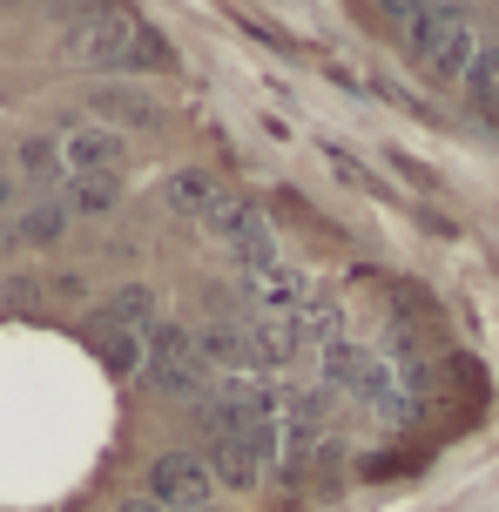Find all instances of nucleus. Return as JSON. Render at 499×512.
<instances>
[{
	"mask_svg": "<svg viewBox=\"0 0 499 512\" xmlns=\"http://www.w3.org/2000/svg\"><path fill=\"white\" fill-rule=\"evenodd\" d=\"M0 209H7V176H0Z\"/></svg>",
	"mask_w": 499,
	"mask_h": 512,
	"instance_id": "24",
	"label": "nucleus"
},
{
	"mask_svg": "<svg viewBox=\"0 0 499 512\" xmlns=\"http://www.w3.org/2000/svg\"><path fill=\"white\" fill-rule=\"evenodd\" d=\"M243 290L263 304V317H290V310L311 304V283H304V270H290V263H257V270H243Z\"/></svg>",
	"mask_w": 499,
	"mask_h": 512,
	"instance_id": "6",
	"label": "nucleus"
},
{
	"mask_svg": "<svg viewBox=\"0 0 499 512\" xmlns=\"http://www.w3.org/2000/svg\"><path fill=\"white\" fill-rule=\"evenodd\" d=\"M129 48H135L129 14H108V21H61V61H68V68L115 75V68H129Z\"/></svg>",
	"mask_w": 499,
	"mask_h": 512,
	"instance_id": "2",
	"label": "nucleus"
},
{
	"mask_svg": "<svg viewBox=\"0 0 499 512\" xmlns=\"http://www.w3.org/2000/svg\"><path fill=\"white\" fill-rule=\"evenodd\" d=\"M68 512H102V506H95V499H75V506H68Z\"/></svg>",
	"mask_w": 499,
	"mask_h": 512,
	"instance_id": "23",
	"label": "nucleus"
},
{
	"mask_svg": "<svg viewBox=\"0 0 499 512\" xmlns=\"http://www.w3.org/2000/svg\"><path fill=\"white\" fill-rule=\"evenodd\" d=\"M54 14L61 21H108V14H129V0H61Z\"/></svg>",
	"mask_w": 499,
	"mask_h": 512,
	"instance_id": "20",
	"label": "nucleus"
},
{
	"mask_svg": "<svg viewBox=\"0 0 499 512\" xmlns=\"http://www.w3.org/2000/svg\"><path fill=\"white\" fill-rule=\"evenodd\" d=\"M142 499H156L162 512H210L216 479H210V465H203V452H162V459L149 465Z\"/></svg>",
	"mask_w": 499,
	"mask_h": 512,
	"instance_id": "3",
	"label": "nucleus"
},
{
	"mask_svg": "<svg viewBox=\"0 0 499 512\" xmlns=\"http://www.w3.org/2000/svg\"><path fill=\"white\" fill-rule=\"evenodd\" d=\"M419 7H425V0H378V14H385V21H398V27L412 21V14H419Z\"/></svg>",
	"mask_w": 499,
	"mask_h": 512,
	"instance_id": "21",
	"label": "nucleus"
},
{
	"mask_svg": "<svg viewBox=\"0 0 499 512\" xmlns=\"http://www.w3.org/2000/svg\"><path fill=\"white\" fill-rule=\"evenodd\" d=\"M203 230H210V243H223V250L237 256V270H257V263H270V256H277L263 209L243 203V196H216V209L203 216Z\"/></svg>",
	"mask_w": 499,
	"mask_h": 512,
	"instance_id": "4",
	"label": "nucleus"
},
{
	"mask_svg": "<svg viewBox=\"0 0 499 512\" xmlns=\"http://www.w3.org/2000/svg\"><path fill=\"white\" fill-rule=\"evenodd\" d=\"M365 351H358V344H344V337H338V344H324V391H351V384H358V378H365Z\"/></svg>",
	"mask_w": 499,
	"mask_h": 512,
	"instance_id": "17",
	"label": "nucleus"
},
{
	"mask_svg": "<svg viewBox=\"0 0 499 512\" xmlns=\"http://www.w3.org/2000/svg\"><path fill=\"white\" fill-rule=\"evenodd\" d=\"M115 512H162V506H156V499H142V492H135V499H122Z\"/></svg>",
	"mask_w": 499,
	"mask_h": 512,
	"instance_id": "22",
	"label": "nucleus"
},
{
	"mask_svg": "<svg viewBox=\"0 0 499 512\" xmlns=\"http://www.w3.org/2000/svg\"><path fill=\"white\" fill-rule=\"evenodd\" d=\"M68 223H75V216H68V203H61V196H41V203L21 216V230H14V236H21L27 250H54V243L68 236Z\"/></svg>",
	"mask_w": 499,
	"mask_h": 512,
	"instance_id": "12",
	"label": "nucleus"
},
{
	"mask_svg": "<svg viewBox=\"0 0 499 512\" xmlns=\"http://www.w3.org/2000/svg\"><path fill=\"white\" fill-rule=\"evenodd\" d=\"M203 465H210V479H216V492H257V479H263V465L243 452L237 438H223V445H210L203 452Z\"/></svg>",
	"mask_w": 499,
	"mask_h": 512,
	"instance_id": "11",
	"label": "nucleus"
},
{
	"mask_svg": "<svg viewBox=\"0 0 499 512\" xmlns=\"http://www.w3.org/2000/svg\"><path fill=\"white\" fill-rule=\"evenodd\" d=\"M210 512H216V506H210Z\"/></svg>",
	"mask_w": 499,
	"mask_h": 512,
	"instance_id": "26",
	"label": "nucleus"
},
{
	"mask_svg": "<svg viewBox=\"0 0 499 512\" xmlns=\"http://www.w3.org/2000/svg\"><path fill=\"white\" fill-rule=\"evenodd\" d=\"M135 378L149 384V391H156V398H169V405H203V398H210L216 391V378L210 371H203V364H162V358H142V371H135Z\"/></svg>",
	"mask_w": 499,
	"mask_h": 512,
	"instance_id": "7",
	"label": "nucleus"
},
{
	"mask_svg": "<svg viewBox=\"0 0 499 512\" xmlns=\"http://www.w3.org/2000/svg\"><path fill=\"white\" fill-rule=\"evenodd\" d=\"M129 68H142V75H162V68H176V48H169V41H162L156 27H135Z\"/></svg>",
	"mask_w": 499,
	"mask_h": 512,
	"instance_id": "18",
	"label": "nucleus"
},
{
	"mask_svg": "<svg viewBox=\"0 0 499 512\" xmlns=\"http://www.w3.org/2000/svg\"><path fill=\"white\" fill-rule=\"evenodd\" d=\"M405 48L419 61L432 81H466L479 54V34H473V7H459V0H425L419 14L405 21Z\"/></svg>",
	"mask_w": 499,
	"mask_h": 512,
	"instance_id": "1",
	"label": "nucleus"
},
{
	"mask_svg": "<svg viewBox=\"0 0 499 512\" xmlns=\"http://www.w3.org/2000/svg\"><path fill=\"white\" fill-rule=\"evenodd\" d=\"M61 169H68V176H95V182H122L129 142H122L108 122H75L68 142H61Z\"/></svg>",
	"mask_w": 499,
	"mask_h": 512,
	"instance_id": "5",
	"label": "nucleus"
},
{
	"mask_svg": "<svg viewBox=\"0 0 499 512\" xmlns=\"http://www.w3.org/2000/svg\"><path fill=\"white\" fill-rule=\"evenodd\" d=\"M162 196H169V209H176V216L203 223V216L216 209V196H223V189H216V176H210V169H169Z\"/></svg>",
	"mask_w": 499,
	"mask_h": 512,
	"instance_id": "9",
	"label": "nucleus"
},
{
	"mask_svg": "<svg viewBox=\"0 0 499 512\" xmlns=\"http://www.w3.org/2000/svg\"><path fill=\"white\" fill-rule=\"evenodd\" d=\"M115 196H122V182H95V176H68V182H61L68 216H108V209H115Z\"/></svg>",
	"mask_w": 499,
	"mask_h": 512,
	"instance_id": "14",
	"label": "nucleus"
},
{
	"mask_svg": "<svg viewBox=\"0 0 499 512\" xmlns=\"http://www.w3.org/2000/svg\"><path fill=\"white\" fill-rule=\"evenodd\" d=\"M149 317H162L149 283H122V290L108 297V310H102V324H115V331H142Z\"/></svg>",
	"mask_w": 499,
	"mask_h": 512,
	"instance_id": "13",
	"label": "nucleus"
},
{
	"mask_svg": "<svg viewBox=\"0 0 499 512\" xmlns=\"http://www.w3.org/2000/svg\"><path fill=\"white\" fill-rule=\"evenodd\" d=\"M135 344H142V358L196 364V331H189V324H176V317H149V324L135 331Z\"/></svg>",
	"mask_w": 499,
	"mask_h": 512,
	"instance_id": "10",
	"label": "nucleus"
},
{
	"mask_svg": "<svg viewBox=\"0 0 499 512\" xmlns=\"http://www.w3.org/2000/svg\"><path fill=\"white\" fill-rule=\"evenodd\" d=\"M88 108H95V115H115V135H122V128H162V108L149 102L142 88H122V81L95 88V95H88Z\"/></svg>",
	"mask_w": 499,
	"mask_h": 512,
	"instance_id": "8",
	"label": "nucleus"
},
{
	"mask_svg": "<svg viewBox=\"0 0 499 512\" xmlns=\"http://www.w3.org/2000/svg\"><path fill=\"white\" fill-rule=\"evenodd\" d=\"M21 176L27 182H68V169H61V142H54V135H27L21 142Z\"/></svg>",
	"mask_w": 499,
	"mask_h": 512,
	"instance_id": "16",
	"label": "nucleus"
},
{
	"mask_svg": "<svg viewBox=\"0 0 499 512\" xmlns=\"http://www.w3.org/2000/svg\"><path fill=\"white\" fill-rule=\"evenodd\" d=\"M102 364H108V371H122V378H135V371H142V344H135V331L102 324Z\"/></svg>",
	"mask_w": 499,
	"mask_h": 512,
	"instance_id": "19",
	"label": "nucleus"
},
{
	"mask_svg": "<svg viewBox=\"0 0 499 512\" xmlns=\"http://www.w3.org/2000/svg\"><path fill=\"white\" fill-rule=\"evenodd\" d=\"M466 95H473L479 115H493V122H499V48L473 54V68H466Z\"/></svg>",
	"mask_w": 499,
	"mask_h": 512,
	"instance_id": "15",
	"label": "nucleus"
},
{
	"mask_svg": "<svg viewBox=\"0 0 499 512\" xmlns=\"http://www.w3.org/2000/svg\"><path fill=\"white\" fill-rule=\"evenodd\" d=\"M7 7H34V0H7Z\"/></svg>",
	"mask_w": 499,
	"mask_h": 512,
	"instance_id": "25",
	"label": "nucleus"
}]
</instances>
